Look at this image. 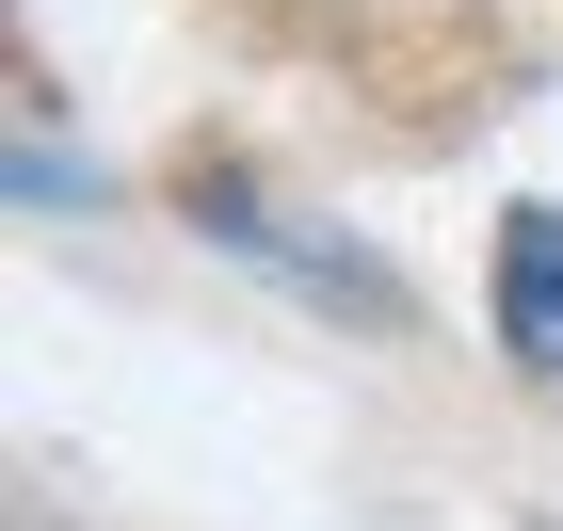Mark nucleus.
Returning a JSON list of instances; mask_svg holds the SVG:
<instances>
[{
    "label": "nucleus",
    "mask_w": 563,
    "mask_h": 531,
    "mask_svg": "<svg viewBox=\"0 0 563 531\" xmlns=\"http://www.w3.org/2000/svg\"><path fill=\"white\" fill-rule=\"evenodd\" d=\"M177 225H194L225 274H258L274 307L339 322V339H419V274H402L387 242H354L339 210H290L258 162H177Z\"/></svg>",
    "instance_id": "nucleus-1"
},
{
    "label": "nucleus",
    "mask_w": 563,
    "mask_h": 531,
    "mask_svg": "<svg viewBox=\"0 0 563 531\" xmlns=\"http://www.w3.org/2000/svg\"><path fill=\"white\" fill-rule=\"evenodd\" d=\"M483 322H499V370L563 402V193H516L483 225Z\"/></svg>",
    "instance_id": "nucleus-2"
},
{
    "label": "nucleus",
    "mask_w": 563,
    "mask_h": 531,
    "mask_svg": "<svg viewBox=\"0 0 563 531\" xmlns=\"http://www.w3.org/2000/svg\"><path fill=\"white\" fill-rule=\"evenodd\" d=\"M16 210H33V225L97 210V162H81V145H48V113H16Z\"/></svg>",
    "instance_id": "nucleus-3"
},
{
    "label": "nucleus",
    "mask_w": 563,
    "mask_h": 531,
    "mask_svg": "<svg viewBox=\"0 0 563 531\" xmlns=\"http://www.w3.org/2000/svg\"><path fill=\"white\" fill-rule=\"evenodd\" d=\"M274 16H371V0H274Z\"/></svg>",
    "instance_id": "nucleus-4"
},
{
    "label": "nucleus",
    "mask_w": 563,
    "mask_h": 531,
    "mask_svg": "<svg viewBox=\"0 0 563 531\" xmlns=\"http://www.w3.org/2000/svg\"><path fill=\"white\" fill-rule=\"evenodd\" d=\"M16 531H48V516H33V499H16Z\"/></svg>",
    "instance_id": "nucleus-5"
}]
</instances>
